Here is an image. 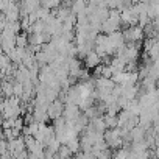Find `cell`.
<instances>
[{
	"label": "cell",
	"mask_w": 159,
	"mask_h": 159,
	"mask_svg": "<svg viewBox=\"0 0 159 159\" xmlns=\"http://www.w3.org/2000/svg\"><path fill=\"white\" fill-rule=\"evenodd\" d=\"M103 140L106 143L108 148H112V150H119L123 147V140L120 137V131L119 128H114V129H106L103 133Z\"/></svg>",
	"instance_id": "obj_1"
},
{
	"label": "cell",
	"mask_w": 159,
	"mask_h": 159,
	"mask_svg": "<svg viewBox=\"0 0 159 159\" xmlns=\"http://www.w3.org/2000/svg\"><path fill=\"white\" fill-rule=\"evenodd\" d=\"M62 109H64V103L56 98V100H53L52 103H48V106H47V117L56 120L58 117L62 116Z\"/></svg>",
	"instance_id": "obj_2"
},
{
	"label": "cell",
	"mask_w": 159,
	"mask_h": 159,
	"mask_svg": "<svg viewBox=\"0 0 159 159\" xmlns=\"http://www.w3.org/2000/svg\"><path fill=\"white\" fill-rule=\"evenodd\" d=\"M3 16L7 19L8 24H13V22H19V3L16 2H10L8 3V8L3 11Z\"/></svg>",
	"instance_id": "obj_3"
},
{
	"label": "cell",
	"mask_w": 159,
	"mask_h": 159,
	"mask_svg": "<svg viewBox=\"0 0 159 159\" xmlns=\"http://www.w3.org/2000/svg\"><path fill=\"white\" fill-rule=\"evenodd\" d=\"M114 83L111 81L109 78H95L94 80V88H97V92H106V94H111V91L114 89Z\"/></svg>",
	"instance_id": "obj_4"
},
{
	"label": "cell",
	"mask_w": 159,
	"mask_h": 159,
	"mask_svg": "<svg viewBox=\"0 0 159 159\" xmlns=\"http://www.w3.org/2000/svg\"><path fill=\"white\" fill-rule=\"evenodd\" d=\"M80 114H81V111L78 109L76 105H64V109H62V117L66 122H75Z\"/></svg>",
	"instance_id": "obj_5"
},
{
	"label": "cell",
	"mask_w": 159,
	"mask_h": 159,
	"mask_svg": "<svg viewBox=\"0 0 159 159\" xmlns=\"http://www.w3.org/2000/svg\"><path fill=\"white\" fill-rule=\"evenodd\" d=\"M84 62H86V67H88V69H95L98 64H102V59H100V56L92 50V52H89V53L84 56Z\"/></svg>",
	"instance_id": "obj_6"
},
{
	"label": "cell",
	"mask_w": 159,
	"mask_h": 159,
	"mask_svg": "<svg viewBox=\"0 0 159 159\" xmlns=\"http://www.w3.org/2000/svg\"><path fill=\"white\" fill-rule=\"evenodd\" d=\"M119 27H120V24H116V22L106 19V20L100 25V30H102L105 34H111V33H114V31H119Z\"/></svg>",
	"instance_id": "obj_7"
},
{
	"label": "cell",
	"mask_w": 159,
	"mask_h": 159,
	"mask_svg": "<svg viewBox=\"0 0 159 159\" xmlns=\"http://www.w3.org/2000/svg\"><path fill=\"white\" fill-rule=\"evenodd\" d=\"M128 156H129V148L128 147H122V148L116 150L111 154V159H128Z\"/></svg>",
	"instance_id": "obj_8"
},
{
	"label": "cell",
	"mask_w": 159,
	"mask_h": 159,
	"mask_svg": "<svg viewBox=\"0 0 159 159\" xmlns=\"http://www.w3.org/2000/svg\"><path fill=\"white\" fill-rule=\"evenodd\" d=\"M16 47H19V48H27L28 47V36L25 33L16 34Z\"/></svg>",
	"instance_id": "obj_9"
},
{
	"label": "cell",
	"mask_w": 159,
	"mask_h": 159,
	"mask_svg": "<svg viewBox=\"0 0 159 159\" xmlns=\"http://www.w3.org/2000/svg\"><path fill=\"white\" fill-rule=\"evenodd\" d=\"M2 94L7 98L13 97V83L11 81H5V80H2Z\"/></svg>",
	"instance_id": "obj_10"
},
{
	"label": "cell",
	"mask_w": 159,
	"mask_h": 159,
	"mask_svg": "<svg viewBox=\"0 0 159 159\" xmlns=\"http://www.w3.org/2000/svg\"><path fill=\"white\" fill-rule=\"evenodd\" d=\"M22 95H24V86H22V83L14 81V83H13V97L22 98Z\"/></svg>",
	"instance_id": "obj_11"
},
{
	"label": "cell",
	"mask_w": 159,
	"mask_h": 159,
	"mask_svg": "<svg viewBox=\"0 0 159 159\" xmlns=\"http://www.w3.org/2000/svg\"><path fill=\"white\" fill-rule=\"evenodd\" d=\"M59 147H61V143H59L56 139H52V140L47 143V147H45V148H47L48 151H52L53 154H56V153H58V150H59Z\"/></svg>",
	"instance_id": "obj_12"
},
{
	"label": "cell",
	"mask_w": 159,
	"mask_h": 159,
	"mask_svg": "<svg viewBox=\"0 0 159 159\" xmlns=\"http://www.w3.org/2000/svg\"><path fill=\"white\" fill-rule=\"evenodd\" d=\"M66 147L70 150V153H72V154H75V153H78V150H80V140H78V139H73V140L67 142V143H66Z\"/></svg>",
	"instance_id": "obj_13"
},
{
	"label": "cell",
	"mask_w": 159,
	"mask_h": 159,
	"mask_svg": "<svg viewBox=\"0 0 159 159\" xmlns=\"http://www.w3.org/2000/svg\"><path fill=\"white\" fill-rule=\"evenodd\" d=\"M39 5H41V8H45V10L50 11V10H53V8H58L61 3H59V2H53V0H45V2H41Z\"/></svg>",
	"instance_id": "obj_14"
},
{
	"label": "cell",
	"mask_w": 159,
	"mask_h": 159,
	"mask_svg": "<svg viewBox=\"0 0 159 159\" xmlns=\"http://www.w3.org/2000/svg\"><path fill=\"white\" fill-rule=\"evenodd\" d=\"M0 95H2V80H0Z\"/></svg>",
	"instance_id": "obj_15"
},
{
	"label": "cell",
	"mask_w": 159,
	"mask_h": 159,
	"mask_svg": "<svg viewBox=\"0 0 159 159\" xmlns=\"http://www.w3.org/2000/svg\"><path fill=\"white\" fill-rule=\"evenodd\" d=\"M53 159H61V157H59V156H56V154H55V157H53Z\"/></svg>",
	"instance_id": "obj_16"
},
{
	"label": "cell",
	"mask_w": 159,
	"mask_h": 159,
	"mask_svg": "<svg viewBox=\"0 0 159 159\" xmlns=\"http://www.w3.org/2000/svg\"><path fill=\"white\" fill-rule=\"evenodd\" d=\"M0 53H3V52H2V44H0Z\"/></svg>",
	"instance_id": "obj_17"
}]
</instances>
